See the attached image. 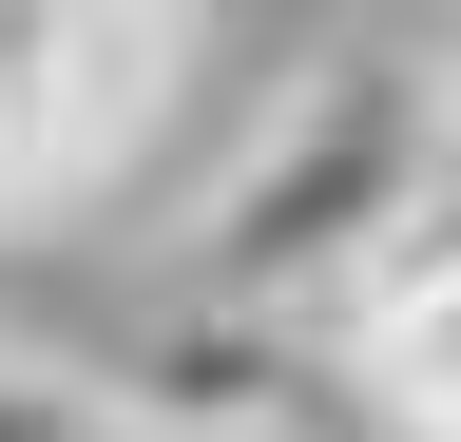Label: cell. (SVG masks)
<instances>
[{"label": "cell", "mask_w": 461, "mask_h": 442, "mask_svg": "<svg viewBox=\"0 0 461 442\" xmlns=\"http://www.w3.org/2000/svg\"><path fill=\"white\" fill-rule=\"evenodd\" d=\"M0 442H115V384L58 347H0Z\"/></svg>", "instance_id": "obj_4"}, {"label": "cell", "mask_w": 461, "mask_h": 442, "mask_svg": "<svg viewBox=\"0 0 461 442\" xmlns=\"http://www.w3.org/2000/svg\"><path fill=\"white\" fill-rule=\"evenodd\" d=\"M327 365L366 384L403 442H461V174L366 250V289L327 308Z\"/></svg>", "instance_id": "obj_2"}, {"label": "cell", "mask_w": 461, "mask_h": 442, "mask_svg": "<svg viewBox=\"0 0 461 442\" xmlns=\"http://www.w3.org/2000/svg\"><path fill=\"white\" fill-rule=\"evenodd\" d=\"M423 193H442V77L423 59H308L250 135L212 154V193L173 212V269H193V308L288 327V308L366 289V250Z\"/></svg>", "instance_id": "obj_1"}, {"label": "cell", "mask_w": 461, "mask_h": 442, "mask_svg": "<svg viewBox=\"0 0 461 442\" xmlns=\"http://www.w3.org/2000/svg\"><path fill=\"white\" fill-rule=\"evenodd\" d=\"M115 442H308V365L250 308H173L135 365H115Z\"/></svg>", "instance_id": "obj_3"}, {"label": "cell", "mask_w": 461, "mask_h": 442, "mask_svg": "<svg viewBox=\"0 0 461 442\" xmlns=\"http://www.w3.org/2000/svg\"><path fill=\"white\" fill-rule=\"evenodd\" d=\"M423 77H442V174H461V59H423Z\"/></svg>", "instance_id": "obj_5"}]
</instances>
